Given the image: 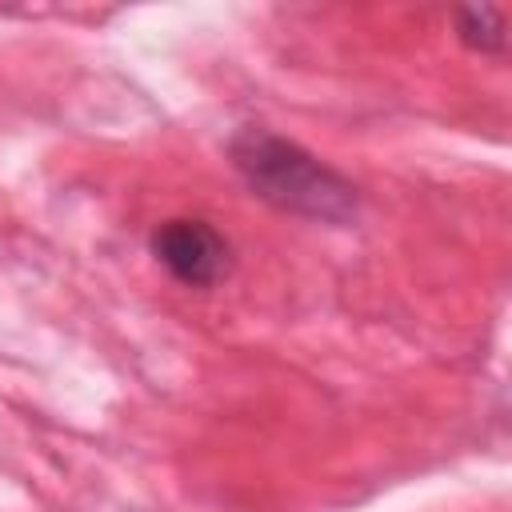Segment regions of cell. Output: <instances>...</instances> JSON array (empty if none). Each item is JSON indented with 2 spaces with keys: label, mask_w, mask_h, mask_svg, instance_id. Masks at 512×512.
Here are the masks:
<instances>
[{
  "label": "cell",
  "mask_w": 512,
  "mask_h": 512,
  "mask_svg": "<svg viewBox=\"0 0 512 512\" xmlns=\"http://www.w3.org/2000/svg\"><path fill=\"white\" fill-rule=\"evenodd\" d=\"M228 160L244 180V188L284 216L332 224V228L356 224L360 216L356 184L340 176L332 164H324L316 152L272 128L260 124L240 128L228 140Z\"/></svg>",
  "instance_id": "1"
},
{
  "label": "cell",
  "mask_w": 512,
  "mask_h": 512,
  "mask_svg": "<svg viewBox=\"0 0 512 512\" xmlns=\"http://www.w3.org/2000/svg\"><path fill=\"white\" fill-rule=\"evenodd\" d=\"M456 36L464 48L480 52V56H504L508 52V12L496 4H472V8H456Z\"/></svg>",
  "instance_id": "3"
},
{
  "label": "cell",
  "mask_w": 512,
  "mask_h": 512,
  "mask_svg": "<svg viewBox=\"0 0 512 512\" xmlns=\"http://www.w3.org/2000/svg\"><path fill=\"white\" fill-rule=\"evenodd\" d=\"M148 248L156 264L184 288H216L228 268H232V248L228 240L196 216H172L152 228Z\"/></svg>",
  "instance_id": "2"
}]
</instances>
